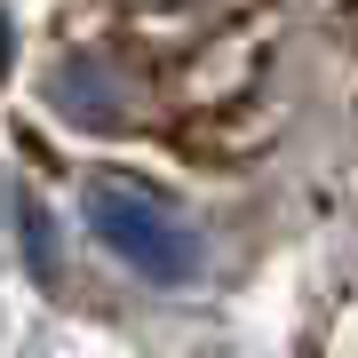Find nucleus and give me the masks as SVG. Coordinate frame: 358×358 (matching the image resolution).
Returning a JSON list of instances; mask_svg holds the SVG:
<instances>
[{
	"label": "nucleus",
	"instance_id": "2",
	"mask_svg": "<svg viewBox=\"0 0 358 358\" xmlns=\"http://www.w3.org/2000/svg\"><path fill=\"white\" fill-rule=\"evenodd\" d=\"M0 64H8V32H0Z\"/></svg>",
	"mask_w": 358,
	"mask_h": 358
},
{
	"label": "nucleus",
	"instance_id": "1",
	"mask_svg": "<svg viewBox=\"0 0 358 358\" xmlns=\"http://www.w3.org/2000/svg\"><path fill=\"white\" fill-rule=\"evenodd\" d=\"M88 231L136 271V279H152V287H183V279L199 271V239H192V223H183L167 199L136 192V183H112V176L88 183Z\"/></svg>",
	"mask_w": 358,
	"mask_h": 358
}]
</instances>
